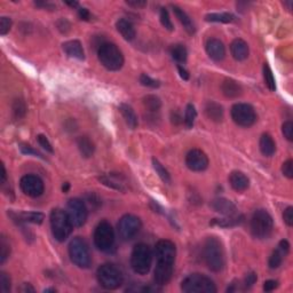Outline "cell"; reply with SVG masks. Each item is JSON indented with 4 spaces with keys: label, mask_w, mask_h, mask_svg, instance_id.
I'll return each mask as SVG.
<instances>
[{
    "label": "cell",
    "mask_w": 293,
    "mask_h": 293,
    "mask_svg": "<svg viewBox=\"0 0 293 293\" xmlns=\"http://www.w3.org/2000/svg\"><path fill=\"white\" fill-rule=\"evenodd\" d=\"M274 229V221L266 210H257L251 219L252 235L259 240H265L270 236Z\"/></svg>",
    "instance_id": "52a82bcc"
},
{
    "label": "cell",
    "mask_w": 293,
    "mask_h": 293,
    "mask_svg": "<svg viewBox=\"0 0 293 293\" xmlns=\"http://www.w3.org/2000/svg\"><path fill=\"white\" fill-rule=\"evenodd\" d=\"M230 52L236 61H244L248 57L250 49H248V45L243 39H235L230 45Z\"/></svg>",
    "instance_id": "44dd1931"
},
{
    "label": "cell",
    "mask_w": 293,
    "mask_h": 293,
    "mask_svg": "<svg viewBox=\"0 0 293 293\" xmlns=\"http://www.w3.org/2000/svg\"><path fill=\"white\" fill-rule=\"evenodd\" d=\"M229 183L235 192L242 193L245 192L250 186V180L243 172L234 171L229 175Z\"/></svg>",
    "instance_id": "ffe728a7"
},
{
    "label": "cell",
    "mask_w": 293,
    "mask_h": 293,
    "mask_svg": "<svg viewBox=\"0 0 293 293\" xmlns=\"http://www.w3.org/2000/svg\"><path fill=\"white\" fill-rule=\"evenodd\" d=\"M63 50L66 52L68 56L73 57L77 60H84L85 59V52L83 49V45L79 40H69L63 44Z\"/></svg>",
    "instance_id": "7402d4cb"
},
{
    "label": "cell",
    "mask_w": 293,
    "mask_h": 293,
    "mask_svg": "<svg viewBox=\"0 0 293 293\" xmlns=\"http://www.w3.org/2000/svg\"><path fill=\"white\" fill-rule=\"evenodd\" d=\"M140 83H141L143 86L150 87V88H158L161 86V83H159L158 80L154 79V78H151L150 76H148V74L146 73H142L141 76H140Z\"/></svg>",
    "instance_id": "60d3db41"
},
{
    "label": "cell",
    "mask_w": 293,
    "mask_h": 293,
    "mask_svg": "<svg viewBox=\"0 0 293 293\" xmlns=\"http://www.w3.org/2000/svg\"><path fill=\"white\" fill-rule=\"evenodd\" d=\"M67 213L73 227L84 226L87 220L88 211L85 202L79 198H71L67 204Z\"/></svg>",
    "instance_id": "4fadbf2b"
},
{
    "label": "cell",
    "mask_w": 293,
    "mask_h": 293,
    "mask_svg": "<svg viewBox=\"0 0 293 293\" xmlns=\"http://www.w3.org/2000/svg\"><path fill=\"white\" fill-rule=\"evenodd\" d=\"M264 79H265L266 86L268 87V90L274 92L276 90L275 77L270 69V67H269L267 63H265V66H264Z\"/></svg>",
    "instance_id": "8d00e7d4"
},
{
    "label": "cell",
    "mask_w": 293,
    "mask_h": 293,
    "mask_svg": "<svg viewBox=\"0 0 293 293\" xmlns=\"http://www.w3.org/2000/svg\"><path fill=\"white\" fill-rule=\"evenodd\" d=\"M159 19H161V23L162 25L164 26L166 30H169V31H173V23L171 21V18H170V14L168 12V9L163 7L161 9V14H159Z\"/></svg>",
    "instance_id": "ab89813d"
},
{
    "label": "cell",
    "mask_w": 293,
    "mask_h": 293,
    "mask_svg": "<svg viewBox=\"0 0 293 293\" xmlns=\"http://www.w3.org/2000/svg\"><path fill=\"white\" fill-rule=\"evenodd\" d=\"M244 218L242 216H233V217H228L226 219H214L212 221V224H217V226L220 227H234L237 226L243 222Z\"/></svg>",
    "instance_id": "836d02e7"
},
{
    "label": "cell",
    "mask_w": 293,
    "mask_h": 293,
    "mask_svg": "<svg viewBox=\"0 0 293 293\" xmlns=\"http://www.w3.org/2000/svg\"><path fill=\"white\" fill-rule=\"evenodd\" d=\"M86 202L90 204L92 207H95V209L101 205L100 198H98V197L93 193L90 194V195H86Z\"/></svg>",
    "instance_id": "681fc988"
},
{
    "label": "cell",
    "mask_w": 293,
    "mask_h": 293,
    "mask_svg": "<svg viewBox=\"0 0 293 293\" xmlns=\"http://www.w3.org/2000/svg\"><path fill=\"white\" fill-rule=\"evenodd\" d=\"M221 91H222V94L226 98H236L242 95V86L237 83L236 80L230 79V78H227L222 81L221 84Z\"/></svg>",
    "instance_id": "603a6c76"
},
{
    "label": "cell",
    "mask_w": 293,
    "mask_h": 293,
    "mask_svg": "<svg viewBox=\"0 0 293 293\" xmlns=\"http://www.w3.org/2000/svg\"><path fill=\"white\" fill-rule=\"evenodd\" d=\"M12 28V20L6 16L0 18V35L5 36L9 32V30Z\"/></svg>",
    "instance_id": "7bdbcfd3"
},
{
    "label": "cell",
    "mask_w": 293,
    "mask_h": 293,
    "mask_svg": "<svg viewBox=\"0 0 293 293\" xmlns=\"http://www.w3.org/2000/svg\"><path fill=\"white\" fill-rule=\"evenodd\" d=\"M283 219H284V222L288 224L289 227L293 226V207L292 206L286 207L284 213H283Z\"/></svg>",
    "instance_id": "c3c4849f"
},
{
    "label": "cell",
    "mask_w": 293,
    "mask_h": 293,
    "mask_svg": "<svg viewBox=\"0 0 293 293\" xmlns=\"http://www.w3.org/2000/svg\"><path fill=\"white\" fill-rule=\"evenodd\" d=\"M11 254V245H9L7 238L1 235L0 238V264H4Z\"/></svg>",
    "instance_id": "74e56055"
},
{
    "label": "cell",
    "mask_w": 293,
    "mask_h": 293,
    "mask_svg": "<svg viewBox=\"0 0 293 293\" xmlns=\"http://www.w3.org/2000/svg\"><path fill=\"white\" fill-rule=\"evenodd\" d=\"M21 291L22 292H35V289L32 288L31 284H23V286L21 288Z\"/></svg>",
    "instance_id": "6f0895ef"
},
{
    "label": "cell",
    "mask_w": 293,
    "mask_h": 293,
    "mask_svg": "<svg viewBox=\"0 0 293 293\" xmlns=\"http://www.w3.org/2000/svg\"><path fill=\"white\" fill-rule=\"evenodd\" d=\"M37 140H38V143L43 146L44 149H45L46 151L53 152V146H52V145H50L49 140L47 139V136H45L44 134H39L38 136H37Z\"/></svg>",
    "instance_id": "bcb514c9"
},
{
    "label": "cell",
    "mask_w": 293,
    "mask_h": 293,
    "mask_svg": "<svg viewBox=\"0 0 293 293\" xmlns=\"http://www.w3.org/2000/svg\"><path fill=\"white\" fill-rule=\"evenodd\" d=\"M205 114L207 118L212 122H219L223 119V108L222 105L217 103V102L209 101L205 104Z\"/></svg>",
    "instance_id": "83f0119b"
},
{
    "label": "cell",
    "mask_w": 293,
    "mask_h": 293,
    "mask_svg": "<svg viewBox=\"0 0 293 293\" xmlns=\"http://www.w3.org/2000/svg\"><path fill=\"white\" fill-rule=\"evenodd\" d=\"M20 149H21V152H22V154L28 155V156L33 155V156H36V157H39V158H43V159H44L43 155L40 154L39 151H37L36 149H33L32 146H26V145H22L21 146H20Z\"/></svg>",
    "instance_id": "7dc6e473"
},
{
    "label": "cell",
    "mask_w": 293,
    "mask_h": 293,
    "mask_svg": "<svg viewBox=\"0 0 293 293\" xmlns=\"http://www.w3.org/2000/svg\"><path fill=\"white\" fill-rule=\"evenodd\" d=\"M69 255L71 261L77 267L86 269L90 268L92 264V257L90 248L86 242L81 237H74L69 244Z\"/></svg>",
    "instance_id": "9c48e42d"
},
{
    "label": "cell",
    "mask_w": 293,
    "mask_h": 293,
    "mask_svg": "<svg viewBox=\"0 0 293 293\" xmlns=\"http://www.w3.org/2000/svg\"><path fill=\"white\" fill-rule=\"evenodd\" d=\"M66 4L71 6V7H78V5H79L77 1H67Z\"/></svg>",
    "instance_id": "680465c9"
},
{
    "label": "cell",
    "mask_w": 293,
    "mask_h": 293,
    "mask_svg": "<svg viewBox=\"0 0 293 293\" xmlns=\"http://www.w3.org/2000/svg\"><path fill=\"white\" fill-rule=\"evenodd\" d=\"M44 292H45V293H49V292H56V290H55V289H53V288H49V289H45V290H44Z\"/></svg>",
    "instance_id": "94428289"
},
{
    "label": "cell",
    "mask_w": 293,
    "mask_h": 293,
    "mask_svg": "<svg viewBox=\"0 0 293 293\" xmlns=\"http://www.w3.org/2000/svg\"><path fill=\"white\" fill-rule=\"evenodd\" d=\"M178 71H179L180 77H181L183 80H188L189 79V73H188V70L186 69V68H183L182 66H178Z\"/></svg>",
    "instance_id": "11a10c76"
},
{
    "label": "cell",
    "mask_w": 293,
    "mask_h": 293,
    "mask_svg": "<svg viewBox=\"0 0 293 293\" xmlns=\"http://www.w3.org/2000/svg\"><path fill=\"white\" fill-rule=\"evenodd\" d=\"M152 265V252L149 245L136 244L131 254V267L138 275H146Z\"/></svg>",
    "instance_id": "5b68a950"
},
{
    "label": "cell",
    "mask_w": 293,
    "mask_h": 293,
    "mask_svg": "<svg viewBox=\"0 0 293 293\" xmlns=\"http://www.w3.org/2000/svg\"><path fill=\"white\" fill-rule=\"evenodd\" d=\"M171 55L172 59L176 61L178 63H185L187 61V57H188V52H187V49L183 45H174L171 47Z\"/></svg>",
    "instance_id": "d6a6232c"
},
{
    "label": "cell",
    "mask_w": 293,
    "mask_h": 293,
    "mask_svg": "<svg viewBox=\"0 0 293 293\" xmlns=\"http://www.w3.org/2000/svg\"><path fill=\"white\" fill-rule=\"evenodd\" d=\"M172 8H173V13L175 14L176 19L179 20V22L182 24L183 29H185L189 35H194L196 31V28H195V24H194V22L192 21V19H190V16L187 14L183 9L178 7V6L173 5Z\"/></svg>",
    "instance_id": "cb8c5ba5"
},
{
    "label": "cell",
    "mask_w": 293,
    "mask_h": 293,
    "mask_svg": "<svg viewBox=\"0 0 293 293\" xmlns=\"http://www.w3.org/2000/svg\"><path fill=\"white\" fill-rule=\"evenodd\" d=\"M290 251V244L286 240H282L279 242L278 247L272 252L268 261V266L270 269H277L279 266L282 265L283 259H284L286 255H288Z\"/></svg>",
    "instance_id": "ac0fdd59"
},
{
    "label": "cell",
    "mask_w": 293,
    "mask_h": 293,
    "mask_svg": "<svg viewBox=\"0 0 293 293\" xmlns=\"http://www.w3.org/2000/svg\"><path fill=\"white\" fill-rule=\"evenodd\" d=\"M155 283L158 286L166 285L171 281L173 270H174V261L176 257L175 244L169 240L159 241L155 246Z\"/></svg>",
    "instance_id": "6da1fadb"
},
{
    "label": "cell",
    "mask_w": 293,
    "mask_h": 293,
    "mask_svg": "<svg viewBox=\"0 0 293 293\" xmlns=\"http://www.w3.org/2000/svg\"><path fill=\"white\" fill-rule=\"evenodd\" d=\"M282 132L283 135L285 136V139L288 141H293V122H285L282 125Z\"/></svg>",
    "instance_id": "ee69618b"
},
{
    "label": "cell",
    "mask_w": 293,
    "mask_h": 293,
    "mask_svg": "<svg viewBox=\"0 0 293 293\" xmlns=\"http://www.w3.org/2000/svg\"><path fill=\"white\" fill-rule=\"evenodd\" d=\"M97 277L102 288L107 290L118 289L124 281L122 271L112 264H104L100 266L97 271Z\"/></svg>",
    "instance_id": "ba28073f"
},
{
    "label": "cell",
    "mask_w": 293,
    "mask_h": 293,
    "mask_svg": "<svg viewBox=\"0 0 293 293\" xmlns=\"http://www.w3.org/2000/svg\"><path fill=\"white\" fill-rule=\"evenodd\" d=\"M126 4L128 6H132V7L140 8L146 6V1H145V0H128V1H126Z\"/></svg>",
    "instance_id": "f5cc1de1"
},
{
    "label": "cell",
    "mask_w": 293,
    "mask_h": 293,
    "mask_svg": "<svg viewBox=\"0 0 293 293\" xmlns=\"http://www.w3.org/2000/svg\"><path fill=\"white\" fill-rule=\"evenodd\" d=\"M207 22L218 23H231L235 20V16L230 13H211L205 16Z\"/></svg>",
    "instance_id": "1f68e13d"
},
{
    "label": "cell",
    "mask_w": 293,
    "mask_h": 293,
    "mask_svg": "<svg viewBox=\"0 0 293 293\" xmlns=\"http://www.w3.org/2000/svg\"><path fill=\"white\" fill-rule=\"evenodd\" d=\"M203 259L207 268L219 272L224 267V251L221 241L217 237H209L203 246Z\"/></svg>",
    "instance_id": "7a4b0ae2"
},
{
    "label": "cell",
    "mask_w": 293,
    "mask_h": 293,
    "mask_svg": "<svg viewBox=\"0 0 293 293\" xmlns=\"http://www.w3.org/2000/svg\"><path fill=\"white\" fill-rule=\"evenodd\" d=\"M181 290L186 293H216L217 286L205 275L192 274L182 281Z\"/></svg>",
    "instance_id": "8992f818"
},
{
    "label": "cell",
    "mask_w": 293,
    "mask_h": 293,
    "mask_svg": "<svg viewBox=\"0 0 293 293\" xmlns=\"http://www.w3.org/2000/svg\"><path fill=\"white\" fill-rule=\"evenodd\" d=\"M69 188H70V185L68 182H66L63 185V187H62V190H63V193H67L68 190H69Z\"/></svg>",
    "instance_id": "91938a15"
},
{
    "label": "cell",
    "mask_w": 293,
    "mask_h": 293,
    "mask_svg": "<svg viewBox=\"0 0 293 293\" xmlns=\"http://www.w3.org/2000/svg\"><path fill=\"white\" fill-rule=\"evenodd\" d=\"M119 111L124 117L126 124L131 129H135L139 125V121H138V116H136L135 111L133 110V108L129 104L126 103H122L119 105Z\"/></svg>",
    "instance_id": "4316f807"
},
{
    "label": "cell",
    "mask_w": 293,
    "mask_h": 293,
    "mask_svg": "<svg viewBox=\"0 0 293 293\" xmlns=\"http://www.w3.org/2000/svg\"><path fill=\"white\" fill-rule=\"evenodd\" d=\"M211 206L216 212L226 217L237 216V209L233 202L227 198H216L211 202Z\"/></svg>",
    "instance_id": "d6986e66"
},
{
    "label": "cell",
    "mask_w": 293,
    "mask_h": 293,
    "mask_svg": "<svg viewBox=\"0 0 293 293\" xmlns=\"http://www.w3.org/2000/svg\"><path fill=\"white\" fill-rule=\"evenodd\" d=\"M98 181L103 183L104 186L118 190V192L125 193L127 190V181L124 176L118 174V173H108V174L101 175L98 178Z\"/></svg>",
    "instance_id": "2e32d148"
},
{
    "label": "cell",
    "mask_w": 293,
    "mask_h": 293,
    "mask_svg": "<svg viewBox=\"0 0 293 293\" xmlns=\"http://www.w3.org/2000/svg\"><path fill=\"white\" fill-rule=\"evenodd\" d=\"M98 57L102 66L109 71H118L124 66V55L115 44H101L98 49Z\"/></svg>",
    "instance_id": "3957f363"
},
{
    "label": "cell",
    "mask_w": 293,
    "mask_h": 293,
    "mask_svg": "<svg viewBox=\"0 0 293 293\" xmlns=\"http://www.w3.org/2000/svg\"><path fill=\"white\" fill-rule=\"evenodd\" d=\"M197 117V111L195 105L189 103L187 105L186 111H185V124L188 128H192L194 126V122H195V119Z\"/></svg>",
    "instance_id": "f35d334b"
},
{
    "label": "cell",
    "mask_w": 293,
    "mask_h": 293,
    "mask_svg": "<svg viewBox=\"0 0 293 293\" xmlns=\"http://www.w3.org/2000/svg\"><path fill=\"white\" fill-rule=\"evenodd\" d=\"M73 224L70 221L67 211L54 209L50 213V229L53 237L57 242H64L71 235Z\"/></svg>",
    "instance_id": "277c9868"
},
{
    "label": "cell",
    "mask_w": 293,
    "mask_h": 293,
    "mask_svg": "<svg viewBox=\"0 0 293 293\" xmlns=\"http://www.w3.org/2000/svg\"><path fill=\"white\" fill-rule=\"evenodd\" d=\"M94 244L100 251L108 252L114 247L115 233L108 221H101L94 230Z\"/></svg>",
    "instance_id": "30bf717a"
},
{
    "label": "cell",
    "mask_w": 293,
    "mask_h": 293,
    "mask_svg": "<svg viewBox=\"0 0 293 293\" xmlns=\"http://www.w3.org/2000/svg\"><path fill=\"white\" fill-rule=\"evenodd\" d=\"M255 282H257V274L255 272H250L245 277V288H251V286H253Z\"/></svg>",
    "instance_id": "816d5d0a"
},
{
    "label": "cell",
    "mask_w": 293,
    "mask_h": 293,
    "mask_svg": "<svg viewBox=\"0 0 293 293\" xmlns=\"http://www.w3.org/2000/svg\"><path fill=\"white\" fill-rule=\"evenodd\" d=\"M141 229V220L133 214H125L117 224L119 237L122 241H129Z\"/></svg>",
    "instance_id": "7c38bea8"
},
{
    "label": "cell",
    "mask_w": 293,
    "mask_h": 293,
    "mask_svg": "<svg viewBox=\"0 0 293 293\" xmlns=\"http://www.w3.org/2000/svg\"><path fill=\"white\" fill-rule=\"evenodd\" d=\"M11 216L13 217V219L15 221H18L19 223H25V222H30V223H36V224H40L43 223L44 219H45V216L43 213L39 212H23V213H11Z\"/></svg>",
    "instance_id": "d4e9b609"
},
{
    "label": "cell",
    "mask_w": 293,
    "mask_h": 293,
    "mask_svg": "<svg viewBox=\"0 0 293 293\" xmlns=\"http://www.w3.org/2000/svg\"><path fill=\"white\" fill-rule=\"evenodd\" d=\"M206 53L211 59L220 62L226 56V47L223 43L217 38H210L206 42Z\"/></svg>",
    "instance_id": "e0dca14e"
},
{
    "label": "cell",
    "mask_w": 293,
    "mask_h": 293,
    "mask_svg": "<svg viewBox=\"0 0 293 293\" xmlns=\"http://www.w3.org/2000/svg\"><path fill=\"white\" fill-rule=\"evenodd\" d=\"M282 172L286 178L292 179L293 178V162L292 159H288L282 166Z\"/></svg>",
    "instance_id": "f6af8a7d"
},
{
    "label": "cell",
    "mask_w": 293,
    "mask_h": 293,
    "mask_svg": "<svg viewBox=\"0 0 293 293\" xmlns=\"http://www.w3.org/2000/svg\"><path fill=\"white\" fill-rule=\"evenodd\" d=\"M6 180H7V174H6V169H5V165L1 164V180H0L1 185H5Z\"/></svg>",
    "instance_id": "9f6ffc18"
},
{
    "label": "cell",
    "mask_w": 293,
    "mask_h": 293,
    "mask_svg": "<svg viewBox=\"0 0 293 293\" xmlns=\"http://www.w3.org/2000/svg\"><path fill=\"white\" fill-rule=\"evenodd\" d=\"M116 28H117L118 32L121 33L122 37L125 40L131 42V40L135 38L136 32H135L134 25H133L129 21H127V20H125V19L118 20L117 23H116Z\"/></svg>",
    "instance_id": "484cf974"
},
{
    "label": "cell",
    "mask_w": 293,
    "mask_h": 293,
    "mask_svg": "<svg viewBox=\"0 0 293 293\" xmlns=\"http://www.w3.org/2000/svg\"><path fill=\"white\" fill-rule=\"evenodd\" d=\"M259 146H260L261 154L266 156V157H271L276 151V145L274 139H272L269 134H267V133H266V134H262V136L260 138Z\"/></svg>",
    "instance_id": "f546056e"
},
{
    "label": "cell",
    "mask_w": 293,
    "mask_h": 293,
    "mask_svg": "<svg viewBox=\"0 0 293 293\" xmlns=\"http://www.w3.org/2000/svg\"><path fill=\"white\" fill-rule=\"evenodd\" d=\"M78 14H79V18L81 20H84V21H90L91 19V13L88 12L87 8H84V7H80L78 9Z\"/></svg>",
    "instance_id": "db71d44e"
},
{
    "label": "cell",
    "mask_w": 293,
    "mask_h": 293,
    "mask_svg": "<svg viewBox=\"0 0 293 293\" xmlns=\"http://www.w3.org/2000/svg\"><path fill=\"white\" fill-rule=\"evenodd\" d=\"M77 146L79 149L80 154L85 158H90L93 156L95 151V146L93 141L87 136H79L77 139Z\"/></svg>",
    "instance_id": "f1b7e54d"
},
{
    "label": "cell",
    "mask_w": 293,
    "mask_h": 293,
    "mask_svg": "<svg viewBox=\"0 0 293 293\" xmlns=\"http://www.w3.org/2000/svg\"><path fill=\"white\" fill-rule=\"evenodd\" d=\"M186 165L190 171L203 172L209 166V158L200 149H192L186 156Z\"/></svg>",
    "instance_id": "9a60e30c"
},
{
    "label": "cell",
    "mask_w": 293,
    "mask_h": 293,
    "mask_svg": "<svg viewBox=\"0 0 293 293\" xmlns=\"http://www.w3.org/2000/svg\"><path fill=\"white\" fill-rule=\"evenodd\" d=\"M152 166H154V170L156 171V173H157L158 176L163 180V181L165 183L171 182V175H170L168 170H166L164 166L159 163V161H157L156 158H152Z\"/></svg>",
    "instance_id": "d590c367"
},
{
    "label": "cell",
    "mask_w": 293,
    "mask_h": 293,
    "mask_svg": "<svg viewBox=\"0 0 293 293\" xmlns=\"http://www.w3.org/2000/svg\"><path fill=\"white\" fill-rule=\"evenodd\" d=\"M11 286H12L11 277H9V276L4 271L0 272V291L4 293L9 292L11 291Z\"/></svg>",
    "instance_id": "b9f144b4"
},
{
    "label": "cell",
    "mask_w": 293,
    "mask_h": 293,
    "mask_svg": "<svg viewBox=\"0 0 293 293\" xmlns=\"http://www.w3.org/2000/svg\"><path fill=\"white\" fill-rule=\"evenodd\" d=\"M231 118L241 127H250L257 121V114L252 105L247 103H236L231 108Z\"/></svg>",
    "instance_id": "8fae6325"
},
{
    "label": "cell",
    "mask_w": 293,
    "mask_h": 293,
    "mask_svg": "<svg viewBox=\"0 0 293 293\" xmlns=\"http://www.w3.org/2000/svg\"><path fill=\"white\" fill-rule=\"evenodd\" d=\"M143 104H145L146 110H148L150 114L158 112L162 107V102L156 95H146L143 98Z\"/></svg>",
    "instance_id": "4dcf8cb0"
},
{
    "label": "cell",
    "mask_w": 293,
    "mask_h": 293,
    "mask_svg": "<svg viewBox=\"0 0 293 293\" xmlns=\"http://www.w3.org/2000/svg\"><path fill=\"white\" fill-rule=\"evenodd\" d=\"M278 286V282L274 281V279H269V281H266L264 284V291L266 292H271Z\"/></svg>",
    "instance_id": "f907efd6"
},
{
    "label": "cell",
    "mask_w": 293,
    "mask_h": 293,
    "mask_svg": "<svg viewBox=\"0 0 293 293\" xmlns=\"http://www.w3.org/2000/svg\"><path fill=\"white\" fill-rule=\"evenodd\" d=\"M12 110H13V115H14V117L16 119H21L25 116L28 108H26V104L24 101L21 100V98H18V100L13 102Z\"/></svg>",
    "instance_id": "e575fe53"
},
{
    "label": "cell",
    "mask_w": 293,
    "mask_h": 293,
    "mask_svg": "<svg viewBox=\"0 0 293 293\" xmlns=\"http://www.w3.org/2000/svg\"><path fill=\"white\" fill-rule=\"evenodd\" d=\"M20 187L23 194L32 198L42 196L44 193V182L43 180L35 174H26L22 176L21 181H20Z\"/></svg>",
    "instance_id": "5bb4252c"
}]
</instances>
